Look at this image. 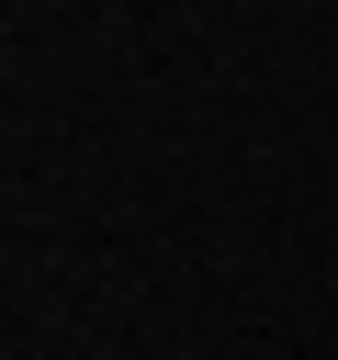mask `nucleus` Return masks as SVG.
<instances>
[]
</instances>
